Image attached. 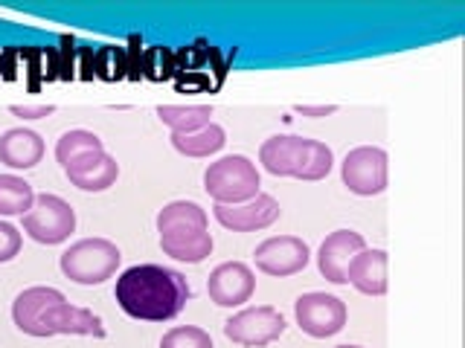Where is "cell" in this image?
Masks as SVG:
<instances>
[{
  "instance_id": "cell-1",
  "label": "cell",
  "mask_w": 465,
  "mask_h": 348,
  "mask_svg": "<svg viewBox=\"0 0 465 348\" xmlns=\"http://www.w3.org/2000/svg\"><path fill=\"white\" fill-rule=\"evenodd\" d=\"M116 304L140 323H169L189 302V282L178 270L160 265H134L123 270L114 287Z\"/></svg>"
},
{
  "instance_id": "cell-2",
  "label": "cell",
  "mask_w": 465,
  "mask_h": 348,
  "mask_svg": "<svg viewBox=\"0 0 465 348\" xmlns=\"http://www.w3.org/2000/svg\"><path fill=\"white\" fill-rule=\"evenodd\" d=\"M259 163L273 178H297V180H323L334 166V154L326 142L309 137H285L276 134L262 142Z\"/></svg>"
},
{
  "instance_id": "cell-3",
  "label": "cell",
  "mask_w": 465,
  "mask_h": 348,
  "mask_svg": "<svg viewBox=\"0 0 465 348\" xmlns=\"http://www.w3.org/2000/svg\"><path fill=\"white\" fill-rule=\"evenodd\" d=\"M259 169L253 160L244 154H230L215 160L203 171V188L213 198V203H224V207H236V203H247L259 195Z\"/></svg>"
},
{
  "instance_id": "cell-4",
  "label": "cell",
  "mask_w": 465,
  "mask_h": 348,
  "mask_svg": "<svg viewBox=\"0 0 465 348\" xmlns=\"http://www.w3.org/2000/svg\"><path fill=\"white\" fill-rule=\"evenodd\" d=\"M120 246L108 238H82L70 244L58 258V267L76 285H102L120 267Z\"/></svg>"
},
{
  "instance_id": "cell-5",
  "label": "cell",
  "mask_w": 465,
  "mask_h": 348,
  "mask_svg": "<svg viewBox=\"0 0 465 348\" xmlns=\"http://www.w3.org/2000/svg\"><path fill=\"white\" fill-rule=\"evenodd\" d=\"M24 232L38 244H62L67 241L73 232H76V209L70 207L64 198L58 195H35L33 209H29L24 218Z\"/></svg>"
},
{
  "instance_id": "cell-6",
  "label": "cell",
  "mask_w": 465,
  "mask_h": 348,
  "mask_svg": "<svg viewBox=\"0 0 465 348\" xmlns=\"http://www.w3.org/2000/svg\"><path fill=\"white\" fill-rule=\"evenodd\" d=\"M341 180L352 195H381L387 188V151L378 145H358L343 157Z\"/></svg>"
},
{
  "instance_id": "cell-7",
  "label": "cell",
  "mask_w": 465,
  "mask_h": 348,
  "mask_svg": "<svg viewBox=\"0 0 465 348\" xmlns=\"http://www.w3.org/2000/svg\"><path fill=\"white\" fill-rule=\"evenodd\" d=\"M285 316L271 308V304H256V308H244L236 316L224 323V337L236 345L262 348L276 343L285 334Z\"/></svg>"
},
{
  "instance_id": "cell-8",
  "label": "cell",
  "mask_w": 465,
  "mask_h": 348,
  "mask_svg": "<svg viewBox=\"0 0 465 348\" xmlns=\"http://www.w3.org/2000/svg\"><path fill=\"white\" fill-rule=\"evenodd\" d=\"M294 319L309 337L326 340L346 328V304L338 296L314 290V294H302L294 302Z\"/></svg>"
},
{
  "instance_id": "cell-9",
  "label": "cell",
  "mask_w": 465,
  "mask_h": 348,
  "mask_svg": "<svg viewBox=\"0 0 465 348\" xmlns=\"http://www.w3.org/2000/svg\"><path fill=\"white\" fill-rule=\"evenodd\" d=\"M253 261L265 276L288 279V276H297L309 267L312 250H309V244L297 236H273L256 246Z\"/></svg>"
},
{
  "instance_id": "cell-10",
  "label": "cell",
  "mask_w": 465,
  "mask_h": 348,
  "mask_svg": "<svg viewBox=\"0 0 465 348\" xmlns=\"http://www.w3.org/2000/svg\"><path fill=\"white\" fill-rule=\"evenodd\" d=\"M58 334H64V337L102 340L105 337V325H102V319L94 311L70 304L64 299L58 304H50V308L41 314V328H38V337H58Z\"/></svg>"
},
{
  "instance_id": "cell-11",
  "label": "cell",
  "mask_w": 465,
  "mask_h": 348,
  "mask_svg": "<svg viewBox=\"0 0 465 348\" xmlns=\"http://www.w3.org/2000/svg\"><path fill=\"white\" fill-rule=\"evenodd\" d=\"M280 203L276 198L259 192L253 200L236 203V207H224V203H213V215L215 221L230 232H259L268 229L271 224L280 221Z\"/></svg>"
},
{
  "instance_id": "cell-12",
  "label": "cell",
  "mask_w": 465,
  "mask_h": 348,
  "mask_svg": "<svg viewBox=\"0 0 465 348\" xmlns=\"http://www.w3.org/2000/svg\"><path fill=\"white\" fill-rule=\"evenodd\" d=\"M253 290H256V276L244 261H224L207 279L210 302L218 304V308H239V304L251 302Z\"/></svg>"
},
{
  "instance_id": "cell-13",
  "label": "cell",
  "mask_w": 465,
  "mask_h": 348,
  "mask_svg": "<svg viewBox=\"0 0 465 348\" xmlns=\"http://www.w3.org/2000/svg\"><path fill=\"white\" fill-rule=\"evenodd\" d=\"M367 241L355 229H334L317 250V270L326 282L331 285H346V267L352 261Z\"/></svg>"
},
{
  "instance_id": "cell-14",
  "label": "cell",
  "mask_w": 465,
  "mask_h": 348,
  "mask_svg": "<svg viewBox=\"0 0 465 348\" xmlns=\"http://www.w3.org/2000/svg\"><path fill=\"white\" fill-rule=\"evenodd\" d=\"M70 186L82 192H105L120 178V163L108 151H87L64 166Z\"/></svg>"
},
{
  "instance_id": "cell-15",
  "label": "cell",
  "mask_w": 465,
  "mask_h": 348,
  "mask_svg": "<svg viewBox=\"0 0 465 348\" xmlns=\"http://www.w3.org/2000/svg\"><path fill=\"white\" fill-rule=\"evenodd\" d=\"M387 253L384 250H370V246H363V250L349 261L346 267V285H352L358 294L363 296H384L387 294Z\"/></svg>"
},
{
  "instance_id": "cell-16",
  "label": "cell",
  "mask_w": 465,
  "mask_h": 348,
  "mask_svg": "<svg viewBox=\"0 0 465 348\" xmlns=\"http://www.w3.org/2000/svg\"><path fill=\"white\" fill-rule=\"evenodd\" d=\"M64 302V294L55 287H26L21 290L12 302V323L18 325V331L29 334V337H38L41 328V314L50 308V304Z\"/></svg>"
},
{
  "instance_id": "cell-17",
  "label": "cell",
  "mask_w": 465,
  "mask_h": 348,
  "mask_svg": "<svg viewBox=\"0 0 465 348\" xmlns=\"http://www.w3.org/2000/svg\"><path fill=\"white\" fill-rule=\"evenodd\" d=\"M44 157V140L41 134L29 128H9L0 134V163L15 169V171H26L35 169Z\"/></svg>"
},
{
  "instance_id": "cell-18",
  "label": "cell",
  "mask_w": 465,
  "mask_h": 348,
  "mask_svg": "<svg viewBox=\"0 0 465 348\" xmlns=\"http://www.w3.org/2000/svg\"><path fill=\"white\" fill-rule=\"evenodd\" d=\"M213 246L215 241L207 229H186L160 236V250L174 261H186V265H201L203 258L213 256Z\"/></svg>"
},
{
  "instance_id": "cell-19",
  "label": "cell",
  "mask_w": 465,
  "mask_h": 348,
  "mask_svg": "<svg viewBox=\"0 0 465 348\" xmlns=\"http://www.w3.org/2000/svg\"><path fill=\"white\" fill-rule=\"evenodd\" d=\"M210 218L207 209H201L195 200H172L157 212V232L169 236V232H186V229H207Z\"/></svg>"
},
{
  "instance_id": "cell-20",
  "label": "cell",
  "mask_w": 465,
  "mask_h": 348,
  "mask_svg": "<svg viewBox=\"0 0 465 348\" xmlns=\"http://www.w3.org/2000/svg\"><path fill=\"white\" fill-rule=\"evenodd\" d=\"M157 116L172 134H195L213 122V105H160Z\"/></svg>"
},
{
  "instance_id": "cell-21",
  "label": "cell",
  "mask_w": 465,
  "mask_h": 348,
  "mask_svg": "<svg viewBox=\"0 0 465 348\" xmlns=\"http://www.w3.org/2000/svg\"><path fill=\"white\" fill-rule=\"evenodd\" d=\"M174 151L183 157H210L218 154L227 145V134L222 125L210 122L207 128L195 130V134H172Z\"/></svg>"
},
{
  "instance_id": "cell-22",
  "label": "cell",
  "mask_w": 465,
  "mask_h": 348,
  "mask_svg": "<svg viewBox=\"0 0 465 348\" xmlns=\"http://www.w3.org/2000/svg\"><path fill=\"white\" fill-rule=\"evenodd\" d=\"M35 203V192L18 174H0V218L26 215Z\"/></svg>"
},
{
  "instance_id": "cell-23",
  "label": "cell",
  "mask_w": 465,
  "mask_h": 348,
  "mask_svg": "<svg viewBox=\"0 0 465 348\" xmlns=\"http://www.w3.org/2000/svg\"><path fill=\"white\" fill-rule=\"evenodd\" d=\"M87 151H105V142H102L94 130H84V128H73L67 134H62V140L55 142V160L58 166H67L73 163L76 157L87 154Z\"/></svg>"
},
{
  "instance_id": "cell-24",
  "label": "cell",
  "mask_w": 465,
  "mask_h": 348,
  "mask_svg": "<svg viewBox=\"0 0 465 348\" xmlns=\"http://www.w3.org/2000/svg\"><path fill=\"white\" fill-rule=\"evenodd\" d=\"M160 348H215V345H213V337L203 328L178 325V328H169L163 334Z\"/></svg>"
},
{
  "instance_id": "cell-25",
  "label": "cell",
  "mask_w": 465,
  "mask_h": 348,
  "mask_svg": "<svg viewBox=\"0 0 465 348\" xmlns=\"http://www.w3.org/2000/svg\"><path fill=\"white\" fill-rule=\"evenodd\" d=\"M21 229L12 227L9 221H0V265H6V261H12L15 256L21 253Z\"/></svg>"
},
{
  "instance_id": "cell-26",
  "label": "cell",
  "mask_w": 465,
  "mask_h": 348,
  "mask_svg": "<svg viewBox=\"0 0 465 348\" xmlns=\"http://www.w3.org/2000/svg\"><path fill=\"white\" fill-rule=\"evenodd\" d=\"M9 111L15 116H21V120H44V116H50L55 111V105H12Z\"/></svg>"
},
{
  "instance_id": "cell-27",
  "label": "cell",
  "mask_w": 465,
  "mask_h": 348,
  "mask_svg": "<svg viewBox=\"0 0 465 348\" xmlns=\"http://www.w3.org/2000/svg\"><path fill=\"white\" fill-rule=\"evenodd\" d=\"M294 113H300V116H312V120H320V116L338 113V105H294Z\"/></svg>"
},
{
  "instance_id": "cell-28",
  "label": "cell",
  "mask_w": 465,
  "mask_h": 348,
  "mask_svg": "<svg viewBox=\"0 0 465 348\" xmlns=\"http://www.w3.org/2000/svg\"><path fill=\"white\" fill-rule=\"evenodd\" d=\"M140 47H143V41L134 35V38H131V64H128V70H131L128 76H131V79H140V72H137V50H140Z\"/></svg>"
},
{
  "instance_id": "cell-29",
  "label": "cell",
  "mask_w": 465,
  "mask_h": 348,
  "mask_svg": "<svg viewBox=\"0 0 465 348\" xmlns=\"http://www.w3.org/2000/svg\"><path fill=\"white\" fill-rule=\"evenodd\" d=\"M334 348H363V345H334Z\"/></svg>"
}]
</instances>
